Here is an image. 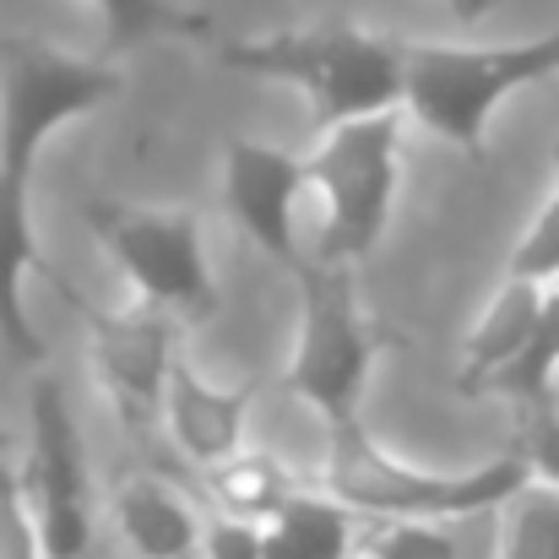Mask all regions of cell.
<instances>
[{
  "mask_svg": "<svg viewBox=\"0 0 559 559\" xmlns=\"http://www.w3.org/2000/svg\"><path fill=\"white\" fill-rule=\"evenodd\" d=\"M120 93V71L98 60L60 55L38 38H5L0 44V348L22 365H44L49 343L27 316L22 283L49 272L27 195H33V164L38 147L76 115L109 104Z\"/></svg>",
  "mask_w": 559,
  "mask_h": 559,
  "instance_id": "1",
  "label": "cell"
},
{
  "mask_svg": "<svg viewBox=\"0 0 559 559\" xmlns=\"http://www.w3.org/2000/svg\"><path fill=\"white\" fill-rule=\"evenodd\" d=\"M217 60L261 82H288L310 104L321 131L396 109L407 93V44L370 33L359 22H316L261 38H228L217 44Z\"/></svg>",
  "mask_w": 559,
  "mask_h": 559,
  "instance_id": "2",
  "label": "cell"
},
{
  "mask_svg": "<svg viewBox=\"0 0 559 559\" xmlns=\"http://www.w3.org/2000/svg\"><path fill=\"white\" fill-rule=\"evenodd\" d=\"M326 462L321 489H332L343 506H354L365 522H462V516H500L506 500L533 478L527 451H506L467 473H418L396 462L365 418L326 424Z\"/></svg>",
  "mask_w": 559,
  "mask_h": 559,
  "instance_id": "3",
  "label": "cell"
},
{
  "mask_svg": "<svg viewBox=\"0 0 559 559\" xmlns=\"http://www.w3.org/2000/svg\"><path fill=\"white\" fill-rule=\"evenodd\" d=\"M549 76H559V27L527 44H407L402 109L445 147L478 158L495 109Z\"/></svg>",
  "mask_w": 559,
  "mask_h": 559,
  "instance_id": "4",
  "label": "cell"
},
{
  "mask_svg": "<svg viewBox=\"0 0 559 559\" xmlns=\"http://www.w3.org/2000/svg\"><path fill=\"white\" fill-rule=\"evenodd\" d=\"M402 104L359 115L343 126H326L321 142L305 153L310 195L321 201V234H316V261L354 266L385 239V223L402 195Z\"/></svg>",
  "mask_w": 559,
  "mask_h": 559,
  "instance_id": "5",
  "label": "cell"
},
{
  "mask_svg": "<svg viewBox=\"0 0 559 559\" xmlns=\"http://www.w3.org/2000/svg\"><path fill=\"white\" fill-rule=\"evenodd\" d=\"M385 348H391V337L359 310L348 266L310 255L299 272V343H294L283 385L305 407H316L326 424L359 418L374 359Z\"/></svg>",
  "mask_w": 559,
  "mask_h": 559,
  "instance_id": "6",
  "label": "cell"
},
{
  "mask_svg": "<svg viewBox=\"0 0 559 559\" xmlns=\"http://www.w3.org/2000/svg\"><path fill=\"white\" fill-rule=\"evenodd\" d=\"M44 277L55 283V299L71 310L82 348H87V370L104 385L109 407L120 413L126 435L131 440L164 435V391H169V370L180 359V316L142 305V299L131 310H104L82 288H71L55 266Z\"/></svg>",
  "mask_w": 559,
  "mask_h": 559,
  "instance_id": "7",
  "label": "cell"
},
{
  "mask_svg": "<svg viewBox=\"0 0 559 559\" xmlns=\"http://www.w3.org/2000/svg\"><path fill=\"white\" fill-rule=\"evenodd\" d=\"M82 223L98 234V245L115 255L120 277L136 288L142 305H158L201 326L223 310L217 277L206 266L201 217L190 206H126V201H93Z\"/></svg>",
  "mask_w": 559,
  "mask_h": 559,
  "instance_id": "8",
  "label": "cell"
},
{
  "mask_svg": "<svg viewBox=\"0 0 559 559\" xmlns=\"http://www.w3.org/2000/svg\"><path fill=\"white\" fill-rule=\"evenodd\" d=\"M22 473H27V495H33L49 559L93 555V533H98L93 478H87L82 429L71 418L60 374H44V370L33 374V391H27V462H22Z\"/></svg>",
  "mask_w": 559,
  "mask_h": 559,
  "instance_id": "9",
  "label": "cell"
},
{
  "mask_svg": "<svg viewBox=\"0 0 559 559\" xmlns=\"http://www.w3.org/2000/svg\"><path fill=\"white\" fill-rule=\"evenodd\" d=\"M305 190H310L305 158H294L272 142H250V136H234L223 147V206H228V217L239 223V234L266 261L288 266L294 277L310 261V250L299 245V228H294V206H299Z\"/></svg>",
  "mask_w": 559,
  "mask_h": 559,
  "instance_id": "10",
  "label": "cell"
},
{
  "mask_svg": "<svg viewBox=\"0 0 559 559\" xmlns=\"http://www.w3.org/2000/svg\"><path fill=\"white\" fill-rule=\"evenodd\" d=\"M255 391H261L255 380L217 385V380H206L195 370L186 354L175 359L169 391H164V440L175 445V456L186 462L190 478L245 445V424H250Z\"/></svg>",
  "mask_w": 559,
  "mask_h": 559,
  "instance_id": "11",
  "label": "cell"
},
{
  "mask_svg": "<svg viewBox=\"0 0 559 559\" xmlns=\"http://www.w3.org/2000/svg\"><path fill=\"white\" fill-rule=\"evenodd\" d=\"M109 522L131 559H201L212 511L186 478L131 473L109 495Z\"/></svg>",
  "mask_w": 559,
  "mask_h": 559,
  "instance_id": "12",
  "label": "cell"
},
{
  "mask_svg": "<svg viewBox=\"0 0 559 559\" xmlns=\"http://www.w3.org/2000/svg\"><path fill=\"white\" fill-rule=\"evenodd\" d=\"M544 294L538 283L506 277V288L489 299V310L473 321L467 343H462V365H456V385L467 396H489L495 380L522 359V348L533 343V326L544 316Z\"/></svg>",
  "mask_w": 559,
  "mask_h": 559,
  "instance_id": "13",
  "label": "cell"
},
{
  "mask_svg": "<svg viewBox=\"0 0 559 559\" xmlns=\"http://www.w3.org/2000/svg\"><path fill=\"white\" fill-rule=\"evenodd\" d=\"M299 489H310V484L277 451H250V445H239L234 456L195 473V495L206 500V511L239 516V522H255V527H266Z\"/></svg>",
  "mask_w": 559,
  "mask_h": 559,
  "instance_id": "14",
  "label": "cell"
},
{
  "mask_svg": "<svg viewBox=\"0 0 559 559\" xmlns=\"http://www.w3.org/2000/svg\"><path fill=\"white\" fill-rule=\"evenodd\" d=\"M365 527L370 522L354 506H343L332 489L310 484L261 533H266V559H359Z\"/></svg>",
  "mask_w": 559,
  "mask_h": 559,
  "instance_id": "15",
  "label": "cell"
},
{
  "mask_svg": "<svg viewBox=\"0 0 559 559\" xmlns=\"http://www.w3.org/2000/svg\"><path fill=\"white\" fill-rule=\"evenodd\" d=\"M500 559H559V489L527 478L500 511Z\"/></svg>",
  "mask_w": 559,
  "mask_h": 559,
  "instance_id": "16",
  "label": "cell"
},
{
  "mask_svg": "<svg viewBox=\"0 0 559 559\" xmlns=\"http://www.w3.org/2000/svg\"><path fill=\"white\" fill-rule=\"evenodd\" d=\"M473 522L478 516H462V522H370L359 559H473L467 538H462Z\"/></svg>",
  "mask_w": 559,
  "mask_h": 559,
  "instance_id": "17",
  "label": "cell"
},
{
  "mask_svg": "<svg viewBox=\"0 0 559 559\" xmlns=\"http://www.w3.org/2000/svg\"><path fill=\"white\" fill-rule=\"evenodd\" d=\"M555 380H559V288H549V294H544V316H538V326H533V343L522 348V359H516L511 370L495 380V391L522 396V402L533 407V402H549Z\"/></svg>",
  "mask_w": 559,
  "mask_h": 559,
  "instance_id": "18",
  "label": "cell"
},
{
  "mask_svg": "<svg viewBox=\"0 0 559 559\" xmlns=\"http://www.w3.org/2000/svg\"><path fill=\"white\" fill-rule=\"evenodd\" d=\"M93 5L104 11L115 49L142 44V38H153V33H190V38L206 33V16L175 5V0H93Z\"/></svg>",
  "mask_w": 559,
  "mask_h": 559,
  "instance_id": "19",
  "label": "cell"
},
{
  "mask_svg": "<svg viewBox=\"0 0 559 559\" xmlns=\"http://www.w3.org/2000/svg\"><path fill=\"white\" fill-rule=\"evenodd\" d=\"M0 559H49L22 462L0 456Z\"/></svg>",
  "mask_w": 559,
  "mask_h": 559,
  "instance_id": "20",
  "label": "cell"
},
{
  "mask_svg": "<svg viewBox=\"0 0 559 559\" xmlns=\"http://www.w3.org/2000/svg\"><path fill=\"white\" fill-rule=\"evenodd\" d=\"M506 277H522V283H538V288H555L559 283V190L538 206V217L522 228L511 261H506Z\"/></svg>",
  "mask_w": 559,
  "mask_h": 559,
  "instance_id": "21",
  "label": "cell"
},
{
  "mask_svg": "<svg viewBox=\"0 0 559 559\" xmlns=\"http://www.w3.org/2000/svg\"><path fill=\"white\" fill-rule=\"evenodd\" d=\"M201 559H266V533L255 522H239V516H217L212 511Z\"/></svg>",
  "mask_w": 559,
  "mask_h": 559,
  "instance_id": "22",
  "label": "cell"
},
{
  "mask_svg": "<svg viewBox=\"0 0 559 559\" xmlns=\"http://www.w3.org/2000/svg\"><path fill=\"white\" fill-rule=\"evenodd\" d=\"M522 451H527L533 478H544V484H555V489H559V407H549V402H533V424H527Z\"/></svg>",
  "mask_w": 559,
  "mask_h": 559,
  "instance_id": "23",
  "label": "cell"
},
{
  "mask_svg": "<svg viewBox=\"0 0 559 559\" xmlns=\"http://www.w3.org/2000/svg\"><path fill=\"white\" fill-rule=\"evenodd\" d=\"M506 0H445V11L456 16V22H484L489 11H500Z\"/></svg>",
  "mask_w": 559,
  "mask_h": 559,
  "instance_id": "24",
  "label": "cell"
},
{
  "mask_svg": "<svg viewBox=\"0 0 559 559\" xmlns=\"http://www.w3.org/2000/svg\"><path fill=\"white\" fill-rule=\"evenodd\" d=\"M0 456H11V435L5 429H0Z\"/></svg>",
  "mask_w": 559,
  "mask_h": 559,
  "instance_id": "25",
  "label": "cell"
},
{
  "mask_svg": "<svg viewBox=\"0 0 559 559\" xmlns=\"http://www.w3.org/2000/svg\"><path fill=\"white\" fill-rule=\"evenodd\" d=\"M555 190H559V142H555Z\"/></svg>",
  "mask_w": 559,
  "mask_h": 559,
  "instance_id": "26",
  "label": "cell"
},
{
  "mask_svg": "<svg viewBox=\"0 0 559 559\" xmlns=\"http://www.w3.org/2000/svg\"><path fill=\"white\" fill-rule=\"evenodd\" d=\"M555 288H559V283H555Z\"/></svg>",
  "mask_w": 559,
  "mask_h": 559,
  "instance_id": "27",
  "label": "cell"
}]
</instances>
